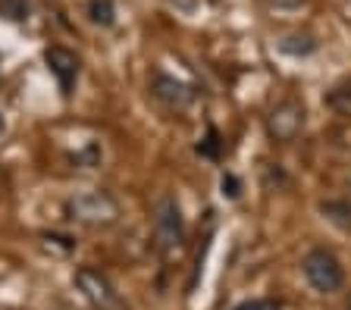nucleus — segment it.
Instances as JSON below:
<instances>
[{"label":"nucleus","mask_w":351,"mask_h":310,"mask_svg":"<svg viewBox=\"0 0 351 310\" xmlns=\"http://www.w3.org/2000/svg\"><path fill=\"white\" fill-rule=\"evenodd\" d=\"M279 51L289 53V57H307V53H314L317 51V41L311 35H289L279 41Z\"/></svg>","instance_id":"nucleus-13"},{"label":"nucleus","mask_w":351,"mask_h":310,"mask_svg":"<svg viewBox=\"0 0 351 310\" xmlns=\"http://www.w3.org/2000/svg\"><path fill=\"white\" fill-rule=\"evenodd\" d=\"M323 101H326L329 110H336V113H351V79H342V81L336 85V88H329Z\"/></svg>","instance_id":"nucleus-10"},{"label":"nucleus","mask_w":351,"mask_h":310,"mask_svg":"<svg viewBox=\"0 0 351 310\" xmlns=\"http://www.w3.org/2000/svg\"><path fill=\"white\" fill-rule=\"evenodd\" d=\"M195 151H197V157H204V160H213V163H217L219 157H223V135H219L217 129L210 126L204 138L195 144Z\"/></svg>","instance_id":"nucleus-12"},{"label":"nucleus","mask_w":351,"mask_h":310,"mask_svg":"<svg viewBox=\"0 0 351 310\" xmlns=\"http://www.w3.org/2000/svg\"><path fill=\"white\" fill-rule=\"evenodd\" d=\"M88 19L101 29H113L117 25V3L113 0H88Z\"/></svg>","instance_id":"nucleus-9"},{"label":"nucleus","mask_w":351,"mask_h":310,"mask_svg":"<svg viewBox=\"0 0 351 310\" xmlns=\"http://www.w3.org/2000/svg\"><path fill=\"white\" fill-rule=\"evenodd\" d=\"M219 188H223V198L235 201L241 194V182L232 176V172H223V179H219Z\"/></svg>","instance_id":"nucleus-15"},{"label":"nucleus","mask_w":351,"mask_h":310,"mask_svg":"<svg viewBox=\"0 0 351 310\" xmlns=\"http://www.w3.org/2000/svg\"><path fill=\"white\" fill-rule=\"evenodd\" d=\"M320 214H323V220L332 222L339 232H351V201H345V198L323 201Z\"/></svg>","instance_id":"nucleus-8"},{"label":"nucleus","mask_w":351,"mask_h":310,"mask_svg":"<svg viewBox=\"0 0 351 310\" xmlns=\"http://www.w3.org/2000/svg\"><path fill=\"white\" fill-rule=\"evenodd\" d=\"M7 132V122H3V113H0V135Z\"/></svg>","instance_id":"nucleus-17"},{"label":"nucleus","mask_w":351,"mask_h":310,"mask_svg":"<svg viewBox=\"0 0 351 310\" xmlns=\"http://www.w3.org/2000/svg\"><path fill=\"white\" fill-rule=\"evenodd\" d=\"M32 13V0H0V19L3 23L22 25Z\"/></svg>","instance_id":"nucleus-11"},{"label":"nucleus","mask_w":351,"mask_h":310,"mask_svg":"<svg viewBox=\"0 0 351 310\" xmlns=\"http://www.w3.org/2000/svg\"><path fill=\"white\" fill-rule=\"evenodd\" d=\"M301 273L317 295H336L345 285V266L329 248H311L301 257Z\"/></svg>","instance_id":"nucleus-3"},{"label":"nucleus","mask_w":351,"mask_h":310,"mask_svg":"<svg viewBox=\"0 0 351 310\" xmlns=\"http://www.w3.org/2000/svg\"><path fill=\"white\" fill-rule=\"evenodd\" d=\"M44 66L53 75V81H57L60 97L69 101V97L75 94V85H79V75H82L79 53L63 44H51V47H44Z\"/></svg>","instance_id":"nucleus-6"},{"label":"nucleus","mask_w":351,"mask_h":310,"mask_svg":"<svg viewBox=\"0 0 351 310\" xmlns=\"http://www.w3.org/2000/svg\"><path fill=\"white\" fill-rule=\"evenodd\" d=\"M270 7H276V10H298L304 0H267Z\"/></svg>","instance_id":"nucleus-16"},{"label":"nucleus","mask_w":351,"mask_h":310,"mask_svg":"<svg viewBox=\"0 0 351 310\" xmlns=\"http://www.w3.org/2000/svg\"><path fill=\"white\" fill-rule=\"evenodd\" d=\"M304 122H307V107H304V101H298V97H282L276 107H270L267 119H263L267 135H270V141H276V144L295 141L301 132H304Z\"/></svg>","instance_id":"nucleus-5"},{"label":"nucleus","mask_w":351,"mask_h":310,"mask_svg":"<svg viewBox=\"0 0 351 310\" xmlns=\"http://www.w3.org/2000/svg\"><path fill=\"white\" fill-rule=\"evenodd\" d=\"M147 94H151L154 101L160 103L163 110L182 113V110H189L191 103H195L197 91L191 88L189 81L176 79V75H167V73H154V79L147 81Z\"/></svg>","instance_id":"nucleus-7"},{"label":"nucleus","mask_w":351,"mask_h":310,"mask_svg":"<svg viewBox=\"0 0 351 310\" xmlns=\"http://www.w3.org/2000/svg\"><path fill=\"white\" fill-rule=\"evenodd\" d=\"M232 310H282L279 298H248V301L235 304Z\"/></svg>","instance_id":"nucleus-14"},{"label":"nucleus","mask_w":351,"mask_h":310,"mask_svg":"<svg viewBox=\"0 0 351 310\" xmlns=\"http://www.w3.org/2000/svg\"><path fill=\"white\" fill-rule=\"evenodd\" d=\"M185 235H189L185 216L176 194H160L154 204V251H157V257L163 263L179 257V251L185 248Z\"/></svg>","instance_id":"nucleus-2"},{"label":"nucleus","mask_w":351,"mask_h":310,"mask_svg":"<svg viewBox=\"0 0 351 310\" xmlns=\"http://www.w3.org/2000/svg\"><path fill=\"white\" fill-rule=\"evenodd\" d=\"M63 216L85 229H110L119 222L123 207H119L117 194L107 188H85V192H73L63 201Z\"/></svg>","instance_id":"nucleus-1"},{"label":"nucleus","mask_w":351,"mask_h":310,"mask_svg":"<svg viewBox=\"0 0 351 310\" xmlns=\"http://www.w3.org/2000/svg\"><path fill=\"white\" fill-rule=\"evenodd\" d=\"M73 285L79 288V295L85 298L95 310H129V304H125V298L117 292L113 279H110L104 270L91 266V263H85V266L75 270Z\"/></svg>","instance_id":"nucleus-4"}]
</instances>
